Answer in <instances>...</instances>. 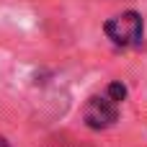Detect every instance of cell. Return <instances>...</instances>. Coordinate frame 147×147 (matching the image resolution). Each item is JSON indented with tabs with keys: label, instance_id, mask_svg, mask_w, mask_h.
Segmentation results:
<instances>
[{
	"label": "cell",
	"instance_id": "obj_2",
	"mask_svg": "<svg viewBox=\"0 0 147 147\" xmlns=\"http://www.w3.org/2000/svg\"><path fill=\"white\" fill-rule=\"evenodd\" d=\"M119 111H121V103L116 98H111L109 90H103V93H96V96H90L85 101L83 121H85L88 129L101 132V129H109V127H114L119 121Z\"/></svg>",
	"mask_w": 147,
	"mask_h": 147
},
{
	"label": "cell",
	"instance_id": "obj_1",
	"mask_svg": "<svg viewBox=\"0 0 147 147\" xmlns=\"http://www.w3.org/2000/svg\"><path fill=\"white\" fill-rule=\"evenodd\" d=\"M103 34L119 49L140 47L142 39H145V21L137 10H124V13H119V16H114L103 23Z\"/></svg>",
	"mask_w": 147,
	"mask_h": 147
},
{
	"label": "cell",
	"instance_id": "obj_3",
	"mask_svg": "<svg viewBox=\"0 0 147 147\" xmlns=\"http://www.w3.org/2000/svg\"><path fill=\"white\" fill-rule=\"evenodd\" d=\"M0 147H10V145H8V140H5V137H0Z\"/></svg>",
	"mask_w": 147,
	"mask_h": 147
}]
</instances>
